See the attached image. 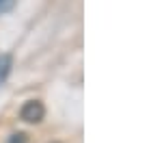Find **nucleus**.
<instances>
[{"label": "nucleus", "mask_w": 149, "mask_h": 143, "mask_svg": "<svg viewBox=\"0 0 149 143\" xmlns=\"http://www.w3.org/2000/svg\"><path fill=\"white\" fill-rule=\"evenodd\" d=\"M15 7V0H0V13H7Z\"/></svg>", "instance_id": "20e7f679"}, {"label": "nucleus", "mask_w": 149, "mask_h": 143, "mask_svg": "<svg viewBox=\"0 0 149 143\" xmlns=\"http://www.w3.org/2000/svg\"><path fill=\"white\" fill-rule=\"evenodd\" d=\"M11 67H13V57L11 54H0V85L9 78Z\"/></svg>", "instance_id": "f03ea898"}, {"label": "nucleus", "mask_w": 149, "mask_h": 143, "mask_svg": "<svg viewBox=\"0 0 149 143\" xmlns=\"http://www.w3.org/2000/svg\"><path fill=\"white\" fill-rule=\"evenodd\" d=\"M9 143H28V135L26 132H15L9 137Z\"/></svg>", "instance_id": "7ed1b4c3"}, {"label": "nucleus", "mask_w": 149, "mask_h": 143, "mask_svg": "<svg viewBox=\"0 0 149 143\" xmlns=\"http://www.w3.org/2000/svg\"><path fill=\"white\" fill-rule=\"evenodd\" d=\"M19 117H22L26 124H39V121L45 117V106H43V102H39V100H28L26 104L22 106V111H19Z\"/></svg>", "instance_id": "f257e3e1"}]
</instances>
